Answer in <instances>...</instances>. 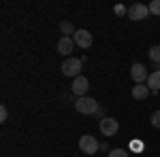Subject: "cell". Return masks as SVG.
Masks as SVG:
<instances>
[{
	"instance_id": "14",
	"label": "cell",
	"mask_w": 160,
	"mask_h": 157,
	"mask_svg": "<svg viewBox=\"0 0 160 157\" xmlns=\"http://www.w3.org/2000/svg\"><path fill=\"white\" fill-rule=\"evenodd\" d=\"M148 9H149V13H152V15H160V0H152Z\"/></svg>"
},
{
	"instance_id": "2",
	"label": "cell",
	"mask_w": 160,
	"mask_h": 157,
	"mask_svg": "<svg viewBox=\"0 0 160 157\" xmlns=\"http://www.w3.org/2000/svg\"><path fill=\"white\" fill-rule=\"evenodd\" d=\"M81 64H83V62L77 60V58L64 60V64H62V74H64V76H73V79L81 76Z\"/></svg>"
},
{
	"instance_id": "11",
	"label": "cell",
	"mask_w": 160,
	"mask_h": 157,
	"mask_svg": "<svg viewBox=\"0 0 160 157\" xmlns=\"http://www.w3.org/2000/svg\"><path fill=\"white\" fill-rule=\"evenodd\" d=\"M148 96H149L148 85H135V87H132V98H135V100H145Z\"/></svg>"
},
{
	"instance_id": "16",
	"label": "cell",
	"mask_w": 160,
	"mask_h": 157,
	"mask_svg": "<svg viewBox=\"0 0 160 157\" xmlns=\"http://www.w3.org/2000/svg\"><path fill=\"white\" fill-rule=\"evenodd\" d=\"M152 125H154V127H158V130H160V110H156V113L152 115Z\"/></svg>"
},
{
	"instance_id": "19",
	"label": "cell",
	"mask_w": 160,
	"mask_h": 157,
	"mask_svg": "<svg viewBox=\"0 0 160 157\" xmlns=\"http://www.w3.org/2000/svg\"><path fill=\"white\" fill-rule=\"evenodd\" d=\"M154 66H156V70H160V62H158V64H154Z\"/></svg>"
},
{
	"instance_id": "4",
	"label": "cell",
	"mask_w": 160,
	"mask_h": 157,
	"mask_svg": "<svg viewBox=\"0 0 160 157\" xmlns=\"http://www.w3.org/2000/svg\"><path fill=\"white\" fill-rule=\"evenodd\" d=\"M100 134L102 136H107V138H111V136H115L118 134V130H120V123L113 119V117H105V119H100Z\"/></svg>"
},
{
	"instance_id": "12",
	"label": "cell",
	"mask_w": 160,
	"mask_h": 157,
	"mask_svg": "<svg viewBox=\"0 0 160 157\" xmlns=\"http://www.w3.org/2000/svg\"><path fill=\"white\" fill-rule=\"evenodd\" d=\"M60 32L64 34V36H68V34H75L77 30L73 28V24H71V21H62V24H60Z\"/></svg>"
},
{
	"instance_id": "1",
	"label": "cell",
	"mask_w": 160,
	"mask_h": 157,
	"mask_svg": "<svg viewBox=\"0 0 160 157\" xmlns=\"http://www.w3.org/2000/svg\"><path fill=\"white\" fill-rule=\"evenodd\" d=\"M75 109H77V113H81V115H96L100 106L94 98L83 96V98H77L75 100Z\"/></svg>"
},
{
	"instance_id": "9",
	"label": "cell",
	"mask_w": 160,
	"mask_h": 157,
	"mask_svg": "<svg viewBox=\"0 0 160 157\" xmlns=\"http://www.w3.org/2000/svg\"><path fill=\"white\" fill-rule=\"evenodd\" d=\"M73 47H75V40L71 36H62L58 40V53H62V55H71Z\"/></svg>"
},
{
	"instance_id": "5",
	"label": "cell",
	"mask_w": 160,
	"mask_h": 157,
	"mask_svg": "<svg viewBox=\"0 0 160 157\" xmlns=\"http://www.w3.org/2000/svg\"><path fill=\"white\" fill-rule=\"evenodd\" d=\"M73 40H75V45L81 47V49H90L92 43H94V38H92V34H90L88 30H77L73 34Z\"/></svg>"
},
{
	"instance_id": "7",
	"label": "cell",
	"mask_w": 160,
	"mask_h": 157,
	"mask_svg": "<svg viewBox=\"0 0 160 157\" xmlns=\"http://www.w3.org/2000/svg\"><path fill=\"white\" fill-rule=\"evenodd\" d=\"M149 15V9L145 4H132L130 9H128V17L132 19V21H141V19H145Z\"/></svg>"
},
{
	"instance_id": "17",
	"label": "cell",
	"mask_w": 160,
	"mask_h": 157,
	"mask_svg": "<svg viewBox=\"0 0 160 157\" xmlns=\"http://www.w3.org/2000/svg\"><path fill=\"white\" fill-rule=\"evenodd\" d=\"M113 11H115V15H128V9H126V7H122V4H118Z\"/></svg>"
},
{
	"instance_id": "15",
	"label": "cell",
	"mask_w": 160,
	"mask_h": 157,
	"mask_svg": "<svg viewBox=\"0 0 160 157\" xmlns=\"http://www.w3.org/2000/svg\"><path fill=\"white\" fill-rule=\"evenodd\" d=\"M109 157H128V153H126L124 149H113L109 153Z\"/></svg>"
},
{
	"instance_id": "3",
	"label": "cell",
	"mask_w": 160,
	"mask_h": 157,
	"mask_svg": "<svg viewBox=\"0 0 160 157\" xmlns=\"http://www.w3.org/2000/svg\"><path fill=\"white\" fill-rule=\"evenodd\" d=\"M79 149H81V153H86V155H94V153H98V140L94 138V136H90V134H83L81 138H79Z\"/></svg>"
},
{
	"instance_id": "8",
	"label": "cell",
	"mask_w": 160,
	"mask_h": 157,
	"mask_svg": "<svg viewBox=\"0 0 160 157\" xmlns=\"http://www.w3.org/2000/svg\"><path fill=\"white\" fill-rule=\"evenodd\" d=\"M88 87H90V83H88L86 76L81 74V76H77V79L73 81V87H71V89H73V94L77 98H83V96H86V91H88Z\"/></svg>"
},
{
	"instance_id": "13",
	"label": "cell",
	"mask_w": 160,
	"mask_h": 157,
	"mask_svg": "<svg viewBox=\"0 0 160 157\" xmlns=\"http://www.w3.org/2000/svg\"><path fill=\"white\" fill-rule=\"evenodd\" d=\"M149 60L154 62V64H158V62H160V45H156V47L149 49Z\"/></svg>"
},
{
	"instance_id": "6",
	"label": "cell",
	"mask_w": 160,
	"mask_h": 157,
	"mask_svg": "<svg viewBox=\"0 0 160 157\" xmlns=\"http://www.w3.org/2000/svg\"><path fill=\"white\" fill-rule=\"evenodd\" d=\"M130 76H132V81L137 85H143L148 83V68L143 66V64H132V68H130Z\"/></svg>"
},
{
	"instance_id": "18",
	"label": "cell",
	"mask_w": 160,
	"mask_h": 157,
	"mask_svg": "<svg viewBox=\"0 0 160 157\" xmlns=\"http://www.w3.org/2000/svg\"><path fill=\"white\" fill-rule=\"evenodd\" d=\"M7 119H9V113L4 106H0V121H7Z\"/></svg>"
},
{
	"instance_id": "10",
	"label": "cell",
	"mask_w": 160,
	"mask_h": 157,
	"mask_svg": "<svg viewBox=\"0 0 160 157\" xmlns=\"http://www.w3.org/2000/svg\"><path fill=\"white\" fill-rule=\"evenodd\" d=\"M148 87H149L152 94L160 91V70H154V72L148 76Z\"/></svg>"
}]
</instances>
